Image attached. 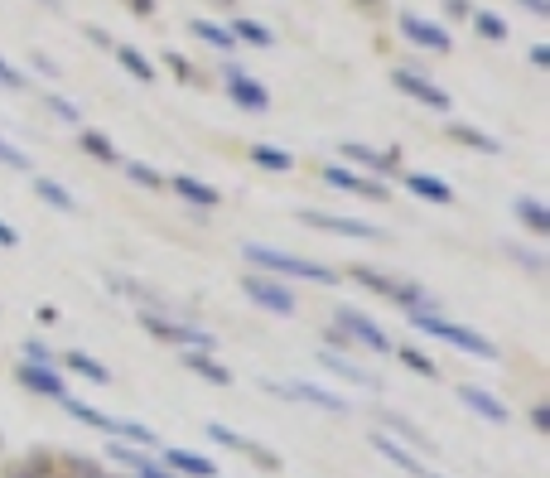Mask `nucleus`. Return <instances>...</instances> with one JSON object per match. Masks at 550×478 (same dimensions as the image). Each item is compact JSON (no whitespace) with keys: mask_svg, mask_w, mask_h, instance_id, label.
<instances>
[{"mask_svg":"<svg viewBox=\"0 0 550 478\" xmlns=\"http://www.w3.org/2000/svg\"><path fill=\"white\" fill-rule=\"evenodd\" d=\"M420 334H430V338H440V343H449V348H459V353H473V358H488V363H497L502 353H497V343L493 338H483V334H473V329H464V324H454V319H444L440 310L430 314H406Z\"/></svg>","mask_w":550,"mask_h":478,"instance_id":"nucleus-1","label":"nucleus"},{"mask_svg":"<svg viewBox=\"0 0 550 478\" xmlns=\"http://www.w3.org/2000/svg\"><path fill=\"white\" fill-rule=\"evenodd\" d=\"M251 266L261 271H275V276H300V281H319V285H333L338 271H329L324 261H309V256H295V252H275V247H261V242H247L242 247Z\"/></svg>","mask_w":550,"mask_h":478,"instance_id":"nucleus-2","label":"nucleus"},{"mask_svg":"<svg viewBox=\"0 0 550 478\" xmlns=\"http://www.w3.org/2000/svg\"><path fill=\"white\" fill-rule=\"evenodd\" d=\"M63 406H68V416H78V421L92 425V430H107V435H116V440H131V445H155L150 425L116 421V416H107V411H97V406H87V401H68V396H63Z\"/></svg>","mask_w":550,"mask_h":478,"instance_id":"nucleus-3","label":"nucleus"},{"mask_svg":"<svg viewBox=\"0 0 550 478\" xmlns=\"http://www.w3.org/2000/svg\"><path fill=\"white\" fill-rule=\"evenodd\" d=\"M271 396H285V401H300V406H319V411H329V416H348L353 411V401L348 396L329 392V387H314V382H261Z\"/></svg>","mask_w":550,"mask_h":478,"instance_id":"nucleus-4","label":"nucleus"},{"mask_svg":"<svg viewBox=\"0 0 550 478\" xmlns=\"http://www.w3.org/2000/svg\"><path fill=\"white\" fill-rule=\"evenodd\" d=\"M140 324L150 329L155 338H165V343H179V348H193V353H213L218 343L208 329H193V324H174V319H160L155 310H140Z\"/></svg>","mask_w":550,"mask_h":478,"instance_id":"nucleus-5","label":"nucleus"},{"mask_svg":"<svg viewBox=\"0 0 550 478\" xmlns=\"http://www.w3.org/2000/svg\"><path fill=\"white\" fill-rule=\"evenodd\" d=\"M242 295H247L251 305H261L266 314H295V295H290V285H280L275 276L247 271V276H242Z\"/></svg>","mask_w":550,"mask_h":478,"instance_id":"nucleus-6","label":"nucleus"},{"mask_svg":"<svg viewBox=\"0 0 550 478\" xmlns=\"http://www.w3.org/2000/svg\"><path fill=\"white\" fill-rule=\"evenodd\" d=\"M391 83H396V92H406L411 102L430 107V112H449V107H454V102H449V92H444L440 83H430L425 73H415V68H396V73H391Z\"/></svg>","mask_w":550,"mask_h":478,"instance_id":"nucleus-7","label":"nucleus"},{"mask_svg":"<svg viewBox=\"0 0 550 478\" xmlns=\"http://www.w3.org/2000/svg\"><path fill=\"white\" fill-rule=\"evenodd\" d=\"M338 334H348L358 348H372V353H391V348H396L382 324L367 319V314H358V310H338Z\"/></svg>","mask_w":550,"mask_h":478,"instance_id":"nucleus-8","label":"nucleus"},{"mask_svg":"<svg viewBox=\"0 0 550 478\" xmlns=\"http://www.w3.org/2000/svg\"><path fill=\"white\" fill-rule=\"evenodd\" d=\"M304 227H319V232H338V237H382L372 223L362 218H343V213H319V208H300Z\"/></svg>","mask_w":550,"mask_h":478,"instance_id":"nucleus-9","label":"nucleus"},{"mask_svg":"<svg viewBox=\"0 0 550 478\" xmlns=\"http://www.w3.org/2000/svg\"><path fill=\"white\" fill-rule=\"evenodd\" d=\"M227 97H232L237 107H247V112H271V92L256 83V78H247L242 68L227 73Z\"/></svg>","mask_w":550,"mask_h":478,"instance_id":"nucleus-10","label":"nucleus"},{"mask_svg":"<svg viewBox=\"0 0 550 478\" xmlns=\"http://www.w3.org/2000/svg\"><path fill=\"white\" fill-rule=\"evenodd\" d=\"M401 34L411 39L415 49H435V54H449V34H444L435 20H425V15H401Z\"/></svg>","mask_w":550,"mask_h":478,"instance_id":"nucleus-11","label":"nucleus"},{"mask_svg":"<svg viewBox=\"0 0 550 478\" xmlns=\"http://www.w3.org/2000/svg\"><path fill=\"white\" fill-rule=\"evenodd\" d=\"M454 392H459V401H464L473 416H483L488 425H507V416H512V411H507V406H502V401H497L488 387H473V382H464V387H454Z\"/></svg>","mask_w":550,"mask_h":478,"instance_id":"nucleus-12","label":"nucleus"},{"mask_svg":"<svg viewBox=\"0 0 550 478\" xmlns=\"http://www.w3.org/2000/svg\"><path fill=\"white\" fill-rule=\"evenodd\" d=\"M324 179H329L333 189H343V194H358V198H372V203H382V198H386L382 184H377V179H367V174H358V169L329 165V169H324Z\"/></svg>","mask_w":550,"mask_h":478,"instance_id":"nucleus-13","label":"nucleus"},{"mask_svg":"<svg viewBox=\"0 0 550 478\" xmlns=\"http://www.w3.org/2000/svg\"><path fill=\"white\" fill-rule=\"evenodd\" d=\"M338 155H343V160H353L358 169H372V174H391L396 160H401L396 150H372V145H358V141H348Z\"/></svg>","mask_w":550,"mask_h":478,"instance_id":"nucleus-14","label":"nucleus"},{"mask_svg":"<svg viewBox=\"0 0 550 478\" xmlns=\"http://www.w3.org/2000/svg\"><path fill=\"white\" fill-rule=\"evenodd\" d=\"M20 382H25L29 392H39V396H54V401H63L68 396V387H63V377H58L49 363H25L20 367Z\"/></svg>","mask_w":550,"mask_h":478,"instance_id":"nucleus-15","label":"nucleus"},{"mask_svg":"<svg viewBox=\"0 0 550 478\" xmlns=\"http://www.w3.org/2000/svg\"><path fill=\"white\" fill-rule=\"evenodd\" d=\"M111 459H116V464H126L136 478H174L169 464H155L150 454H140V450H126V440H116V445H111Z\"/></svg>","mask_w":550,"mask_h":478,"instance_id":"nucleus-16","label":"nucleus"},{"mask_svg":"<svg viewBox=\"0 0 550 478\" xmlns=\"http://www.w3.org/2000/svg\"><path fill=\"white\" fill-rule=\"evenodd\" d=\"M372 445H377V454H382V459H391V464H396L401 474H411V478H444V474H435V469H425V464H420L415 454L401 450V445H396L391 435H372Z\"/></svg>","mask_w":550,"mask_h":478,"instance_id":"nucleus-17","label":"nucleus"},{"mask_svg":"<svg viewBox=\"0 0 550 478\" xmlns=\"http://www.w3.org/2000/svg\"><path fill=\"white\" fill-rule=\"evenodd\" d=\"M169 189L184 198V203H198V208H218L222 194L213 189V184H203V179H193V174H174L169 179Z\"/></svg>","mask_w":550,"mask_h":478,"instance_id":"nucleus-18","label":"nucleus"},{"mask_svg":"<svg viewBox=\"0 0 550 478\" xmlns=\"http://www.w3.org/2000/svg\"><path fill=\"white\" fill-rule=\"evenodd\" d=\"M165 464L169 469H179V474H189V478H218V464H213L208 454H193V450H174V445H169Z\"/></svg>","mask_w":550,"mask_h":478,"instance_id":"nucleus-19","label":"nucleus"},{"mask_svg":"<svg viewBox=\"0 0 550 478\" xmlns=\"http://www.w3.org/2000/svg\"><path fill=\"white\" fill-rule=\"evenodd\" d=\"M512 218H517L531 237H550V213L536 198H512Z\"/></svg>","mask_w":550,"mask_h":478,"instance_id":"nucleus-20","label":"nucleus"},{"mask_svg":"<svg viewBox=\"0 0 550 478\" xmlns=\"http://www.w3.org/2000/svg\"><path fill=\"white\" fill-rule=\"evenodd\" d=\"M319 367H329V372H338V377H348V382H358V387H367V392H377L382 382H377V372H367V367L348 363V358H338V353H319Z\"/></svg>","mask_w":550,"mask_h":478,"instance_id":"nucleus-21","label":"nucleus"},{"mask_svg":"<svg viewBox=\"0 0 550 478\" xmlns=\"http://www.w3.org/2000/svg\"><path fill=\"white\" fill-rule=\"evenodd\" d=\"M406 189L415 198H425V203H454V189L444 179H435V174H406Z\"/></svg>","mask_w":550,"mask_h":478,"instance_id":"nucleus-22","label":"nucleus"},{"mask_svg":"<svg viewBox=\"0 0 550 478\" xmlns=\"http://www.w3.org/2000/svg\"><path fill=\"white\" fill-rule=\"evenodd\" d=\"M184 367H189V372H198V377H208L213 387H227V382H232V372H227V367H222L213 353H193V348H184Z\"/></svg>","mask_w":550,"mask_h":478,"instance_id":"nucleus-23","label":"nucleus"},{"mask_svg":"<svg viewBox=\"0 0 550 478\" xmlns=\"http://www.w3.org/2000/svg\"><path fill=\"white\" fill-rule=\"evenodd\" d=\"M116 58H121V68H126L136 83H155V63L140 54V49H131V44H116Z\"/></svg>","mask_w":550,"mask_h":478,"instance_id":"nucleus-24","label":"nucleus"},{"mask_svg":"<svg viewBox=\"0 0 550 478\" xmlns=\"http://www.w3.org/2000/svg\"><path fill=\"white\" fill-rule=\"evenodd\" d=\"M34 194L44 198V203H54L58 213H78V198L68 194L63 184H54V179H34Z\"/></svg>","mask_w":550,"mask_h":478,"instance_id":"nucleus-25","label":"nucleus"},{"mask_svg":"<svg viewBox=\"0 0 550 478\" xmlns=\"http://www.w3.org/2000/svg\"><path fill=\"white\" fill-rule=\"evenodd\" d=\"M232 39H242V44H256V49H271L275 34L261 20H232Z\"/></svg>","mask_w":550,"mask_h":478,"instance_id":"nucleus-26","label":"nucleus"},{"mask_svg":"<svg viewBox=\"0 0 550 478\" xmlns=\"http://www.w3.org/2000/svg\"><path fill=\"white\" fill-rule=\"evenodd\" d=\"M251 165H261V169H285L295 165V155L290 150H280V145H251Z\"/></svg>","mask_w":550,"mask_h":478,"instance_id":"nucleus-27","label":"nucleus"},{"mask_svg":"<svg viewBox=\"0 0 550 478\" xmlns=\"http://www.w3.org/2000/svg\"><path fill=\"white\" fill-rule=\"evenodd\" d=\"M63 363L73 367V372H83V377H92V382H111L107 367L97 363V358H87L83 348H68V353H63Z\"/></svg>","mask_w":550,"mask_h":478,"instance_id":"nucleus-28","label":"nucleus"},{"mask_svg":"<svg viewBox=\"0 0 550 478\" xmlns=\"http://www.w3.org/2000/svg\"><path fill=\"white\" fill-rule=\"evenodd\" d=\"M83 150L92 155V160H102V165H116V160H121V155H116V145H111L102 131H87V126H83Z\"/></svg>","mask_w":550,"mask_h":478,"instance_id":"nucleus-29","label":"nucleus"},{"mask_svg":"<svg viewBox=\"0 0 550 478\" xmlns=\"http://www.w3.org/2000/svg\"><path fill=\"white\" fill-rule=\"evenodd\" d=\"M449 136H454V141H464V145H473V150H488V155L502 150V145H497L493 136H483L478 126H449Z\"/></svg>","mask_w":550,"mask_h":478,"instance_id":"nucleus-30","label":"nucleus"},{"mask_svg":"<svg viewBox=\"0 0 550 478\" xmlns=\"http://www.w3.org/2000/svg\"><path fill=\"white\" fill-rule=\"evenodd\" d=\"M193 34H198V39H208L213 49H232V44H237V39H232V29L213 25V20H193Z\"/></svg>","mask_w":550,"mask_h":478,"instance_id":"nucleus-31","label":"nucleus"},{"mask_svg":"<svg viewBox=\"0 0 550 478\" xmlns=\"http://www.w3.org/2000/svg\"><path fill=\"white\" fill-rule=\"evenodd\" d=\"M353 281H362L367 290H377V295H386V300H391V290H396V281H391V276H377L372 266H353Z\"/></svg>","mask_w":550,"mask_h":478,"instance_id":"nucleus-32","label":"nucleus"},{"mask_svg":"<svg viewBox=\"0 0 550 478\" xmlns=\"http://www.w3.org/2000/svg\"><path fill=\"white\" fill-rule=\"evenodd\" d=\"M126 174L136 179L140 189H155V194L165 189V174H155V169H150V165H140V160H126Z\"/></svg>","mask_w":550,"mask_h":478,"instance_id":"nucleus-33","label":"nucleus"},{"mask_svg":"<svg viewBox=\"0 0 550 478\" xmlns=\"http://www.w3.org/2000/svg\"><path fill=\"white\" fill-rule=\"evenodd\" d=\"M473 25H478V34H483V39H493V44H507V25H502L497 15L478 10V15H473Z\"/></svg>","mask_w":550,"mask_h":478,"instance_id":"nucleus-34","label":"nucleus"},{"mask_svg":"<svg viewBox=\"0 0 550 478\" xmlns=\"http://www.w3.org/2000/svg\"><path fill=\"white\" fill-rule=\"evenodd\" d=\"M208 435H213L218 445H227V450L251 454V440H247V435H237V430H227V425H208Z\"/></svg>","mask_w":550,"mask_h":478,"instance_id":"nucleus-35","label":"nucleus"},{"mask_svg":"<svg viewBox=\"0 0 550 478\" xmlns=\"http://www.w3.org/2000/svg\"><path fill=\"white\" fill-rule=\"evenodd\" d=\"M391 353H396V358H401V363H406V367H415V372H425V377H435V363H430L425 353H415V348H391Z\"/></svg>","mask_w":550,"mask_h":478,"instance_id":"nucleus-36","label":"nucleus"},{"mask_svg":"<svg viewBox=\"0 0 550 478\" xmlns=\"http://www.w3.org/2000/svg\"><path fill=\"white\" fill-rule=\"evenodd\" d=\"M0 165H10V169H29V155L20 150V145L0 141Z\"/></svg>","mask_w":550,"mask_h":478,"instance_id":"nucleus-37","label":"nucleus"},{"mask_svg":"<svg viewBox=\"0 0 550 478\" xmlns=\"http://www.w3.org/2000/svg\"><path fill=\"white\" fill-rule=\"evenodd\" d=\"M391 430H396V435H406V440H411V445H420V450H430V440H425V435H420V430H415L411 421H401V416H391Z\"/></svg>","mask_w":550,"mask_h":478,"instance_id":"nucleus-38","label":"nucleus"},{"mask_svg":"<svg viewBox=\"0 0 550 478\" xmlns=\"http://www.w3.org/2000/svg\"><path fill=\"white\" fill-rule=\"evenodd\" d=\"M49 112H58V121H68V126H78L83 116H78V107L68 102V97H49Z\"/></svg>","mask_w":550,"mask_h":478,"instance_id":"nucleus-39","label":"nucleus"},{"mask_svg":"<svg viewBox=\"0 0 550 478\" xmlns=\"http://www.w3.org/2000/svg\"><path fill=\"white\" fill-rule=\"evenodd\" d=\"M0 87H15V92L25 87V78H20V68H15V63H5V58H0Z\"/></svg>","mask_w":550,"mask_h":478,"instance_id":"nucleus-40","label":"nucleus"},{"mask_svg":"<svg viewBox=\"0 0 550 478\" xmlns=\"http://www.w3.org/2000/svg\"><path fill=\"white\" fill-rule=\"evenodd\" d=\"M522 5L536 15V20H550V0H522Z\"/></svg>","mask_w":550,"mask_h":478,"instance_id":"nucleus-41","label":"nucleus"},{"mask_svg":"<svg viewBox=\"0 0 550 478\" xmlns=\"http://www.w3.org/2000/svg\"><path fill=\"white\" fill-rule=\"evenodd\" d=\"M25 353H29V363H49V348L44 343H25Z\"/></svg>","mask_w":550,"mask_h":478,"instance_id":"nucleus-42","label":"nucleus"},{"mask_svg":"<svg viewBox=\"0 0 550 478\" xmlns=\"http://www.w3.org/2000/svg\"><path fill=\"white\" fill-rule=\"evenodd\" d=\"M0 247H20V232L10 223H0Z\"/></svg>","mask_w":550,"mask_h":478,"instance_id":"nucleus-43","label":"nucleus"},{"mask_svg":"<svg viewBox=\"0 0 550 478\" xmlns=\"http://www.w3.org/2000/svg\"><path fill=\"white\" fill-rule=\"evenodd\" d=\"M531 425H536V430H550V411H546V406H536V411H531Z\"/></svg>","mask_w":550,"mask_h":478,"instance_id":"nucleus-44","label":"nucleus"},{"mask_svg":"<svg viewBox=\"0 0 550 478\" xmlns=\"http://www.w3.org/2000/svg\"><path fill=\"white\" fill-rule=\"evenodd\" d=\"M531 63H536V68H546V63H550V49H546V44H536V49H531Z\"/></svg>","mask_w":550,"mask_h":478,"instance_id":"nucleus-45","label":"nucleus"},{"mask_svg":"<svg viewBox=\"0 0 550 478\" xmlns=\"http://www.w3.org/2000/svg\"><path fill=\"white\" fill-rule=\"evenodd\" d=\"M131 10L136 15H155V0H131Z\"/></svg>","mask_w":550,"mask_h":478,"instance_id":"nucleus-46","label":"nucleus"},{"mask_svg":"<svg viewBox=\"0 0 550 478\" xmlns=\"http://www.w3.org/2000/svg\"><path fill=\"white\" fill-rule=\"evenodd\" d=\"M78 478H107V474H97V469H87L83 459H78Z\"/></svg>","mask_w":550,"mask_h":478,"instance_id":"nucleus-47","label":"nucleus"},{"mask_svg":"<svg viewBox=\"0 0 550 478\" xmlns=\"http://www.w3.org/2000/svg\"><path fill=\"white\" fill-rule=\"evenodd\" d=\"M449 10H454V15H468V0H449Z\"/></svg>","mask_w":550,"mask_h":478,"instance_id":"nucleus-48","label":"nucleus"},{"mask_svg":"<svg viewBox=\"0 0 550 478\" xmlns=\"http://www.w3.org/2000/svg\"><path fill=\"white\" fill-rule=\"evenodd\" d=\"M44 5H49V10H58V0H44Z\"/></svg>","mask_w":550,"mask_h":478,"instance_id":"nucleus-49","label":"nucleus"}]
</instances>
